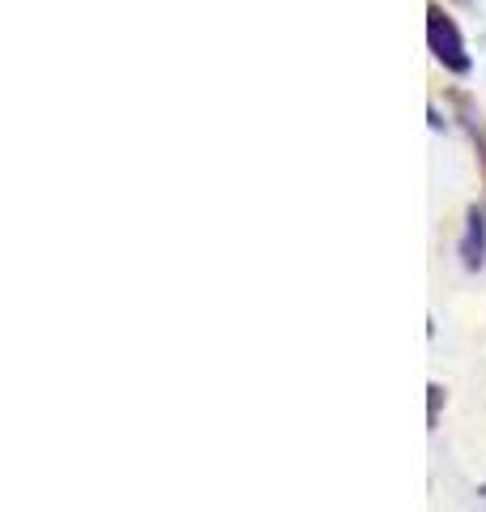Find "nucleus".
<instances>
[{
	"label": "nucleus",
	"instance_id": "f257e3e1",
	"mask_svg": "<svg viewBox=\"0 0 486 512\" xmlns=\"http://www.w3.org/2000/svg\"><path fill=\"white\" fill-rule=\"evenodd\" d=\"M427 47H431V56H435V64H440L444 73H452V77H469V73H474L469 43L461 35L457 18H452L440 0H431V5H427Z\"/></svg>",
	"mask_w": 486,
	"mask_h": 512
},
{
	"label": "nucleus",
	"instance_id": "f03ea898",
	"mask_svg": "<svg viewBox=\"0 0 486 512\" xmlns=\"http://www.w3.org/2000/svg\"><path fill=\"white\" fill-rule=\"evenodd\" d=\"M457 256L469 274L486 269V210L482 205H469L465 210V227H461V239H457Z\"/></svg>",
	"mask_w": 486,
	"mask_h": 512
},
{
	"label": "nucleus",
	"instance_id": "7ed1b4c3",
	"mask_svg": "<svg viewBox=\"0 0 486 512\" xmlns=\"http://www.w3.org/2000/svg\"><path fill=\"white\" fill-rule=\"evenodd\" d=\"M431 410H427V423L435 427V423H440V406H444V389H440V384H431Z\"/></svg>",
	"mask_w": 486,
	"mask_h": 512
},
{
	"label": "nucleus",
	"instance_id": "20e7f679",
	"mask_svg": "<svg viewBox=\"0 0 486 512\" xmlns=\"http://www.w3.org/2000/svg\"><path fill=\"white\" fill-rule=\"evenodd\" d=\"M452 5H474V0H452Z\"/></svg>",
	"mask_w": 486,
	"mask_h": 512
}]
</instances>
